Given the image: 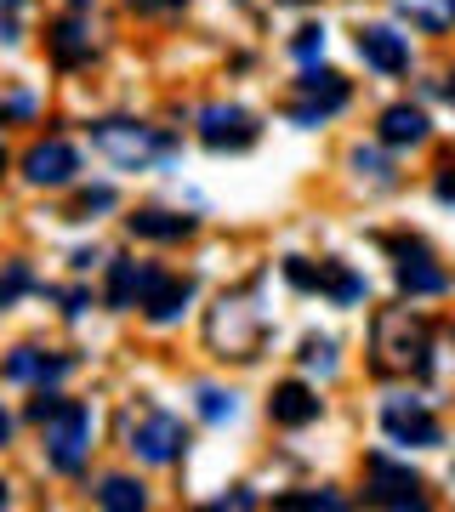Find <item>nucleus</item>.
Wrapping results in <instances>:
<instances>
[{
  "instance_id": "1",
  "label": "nucleus",
  "mask_w": 455,
  "mask_h": 512,
  "mask_svg": "<svg viewBox=\"0 0 455 512\" xmlns=\"http://www.w3.org/2000/svg\"><path fill=\"white\" fill-rule=\"evenodd\" d=\"M376 370H399V376H427L433 370V330L410 308L376 313Z\"/></svg>"
},
{
  "instance_id": "2",
  "label": "nucleus",
  "mask_w": 455,
  "mask_h": 512,
  "mask_svg": "<svg viewBox=\"0 0 455 512\" xmlns=\"http://www.w3.org/2000/svg\"><path fill=\"white\" fill-rule=\"evenodd\" d=\"M46 461L52 473H80L91 456V410L80 399H57V410L46 421Z\"/></svg>"
},
{
  "instance_id": "3",
  "label": "nucleus",
  "mask_w": 455,
  "mask_h": 512,
  "mask_svg": "<svg viewBox=\"0 0 455 512\" xmlns=\"http://www.w3.org/2000/svg\"><path fill=\"white\" fill-rule=\"evenodd\" d=\"M91 143L103 148L114 165H126V171H143L160 154H171V137L154 126H137V120H97L91 126Z\"/></svg>"
},
{
  "instance_id": "4",
  "label": "nucleus",
  "mask_w": 455,
  "mask_h": 512,
  "mask_svg": "<svg viewBox=\"0 0 455 512\" xmlns=\"http://www.w3.org/2000/svg\"><path fill=\"white\" fill-rule=\"evenodd\" d=\"M205 336H211V348L222 359H251L256 336H262V313L245 308V296H222L217 313H211V325H205Z\"/></svg>"
},
{
  "instance_id": "5",
  "label": "nucleus",
  "mask_w": 455,
  "mask_h": 512,
  "mask_svg": "<svg viewBox=\"0 0 455 512\" xmlns=\"http://www.w3.org/2000/svg\"><path fill=\"white\" fill-rule=\"evenodd\" d=\"M188 450V427H182L171 410H143L131 421V456L148 461V467H171V461Z\"/></svg>"
},
{
  "instance_id": "6",
  "label": "nucleus",
  "mask_w": 455,
  "mask_h": 512,
  "mask_svg": "<svg viewBox=\"0 0 455 512\" xmlns=\"http://www.w3.org/2000/svg\"><path fill=\"white\" fill-rule=\"evenodd\" d=\"M364 501H376V507H427L421 478L410 467H393L387 456H370V467H364Z\"/></svg>"
},
{
  "instance_id": "7",
  "label": "nucleus",
  "mask_w": 455,
  "mask_h": 512,
  "mask_svg": "<svg viewBox=\"0 0 455 512\" xmlns=\"http://www.w3.org/2000/svg\"><path fill=\"white\" fill-rule=\"evenodd\" d=\"M256 137H262V126H256V114L234 109V103H211V109L200 114V143L205 148H251Z\"/></svg>"
},
{
  "instance_id": "8",
  "label": "nucleus",
  "mask_w": 455,
  "mask_h": 512,
  "mask_svg": "<svg viewBox=\"0 0 455 512\" xmlns=\"http://www.w3.org/2000/svg\"><path fill=\"white\" fill-rule=\"evenodd\" d=\"M382 427H387V439H399V444H416V450H433L444 433H438V421L433 410L421 399H387L382 404Z\"/></svg>"
},
{
  "instance_id": "9",
  "label": "nucleus",
  "mask_w": 455,
  "mask_h": 512,
  "mask_svg": "<svg viewBox=\"0 0 455 512\" xmlns=\"http://www.w3.org/2000/svg\"><path fill=\"white\" fill-rule=\"evenodd\" d=\"M296 86H302V97H308V103H302V109H291V120L296 126H319V120H325V114H336L347 103V80L342 74H330V69H302V80H296Z\"/></svg>"
},
{
  "instance_id": "10",
  "label": "nucleus",
  "mask_w": 455,
  "mask_h": 512,
  "mask_svg": "<svg viewBox=\"0 0 455 512\" xmlns=\"http://www.w3.org/2000/svg\"><path fill=\"white\" fill-rule=\"evenodd\" d=\"M74 171H80V154L63 137H46V143H35L23 154V177L35 188H63V183H74Z\"/></svg>"
},
{
  "instance_id": "11",
  "label": "nucleus",
  "mask_w": 455,
  "mask_h": 512,
  "mask_svg": "<svg viewBox=\"0 0 455 512\" xmlns=\"http://www.w3.org/2000/svg\"><path fill=\"white\" fill-rule=\"evenodd\" d=\"M393 251H399V291L404 296H438V291H450V274H444V268H438L421 245L393 239Z\"/></svg>"
},
{
  "instance_id": "12",
  "label": "nucleus",
  "mask_w": 455,
  "mask_h": 512,
  "mask_svg": "<svg viewBox=\"0 0 455 512\" xmlns=\"http://www.w3.org/2000/svg\"><path fill=\"white\" fill-rule=\"evenodd\" d=\"M359 57L382 74H404L410 69V40L387 23H370V29H359Z\"/></svg>"
},
{
  "instance_id": "13",
  "label": "nucleus",
  "mask_w": 455,
  "mask_h": 512,
  "mask_svg": "<svg viewBox=\"0 0 455 512\" xmlns=\"http://www.w3.org/2000/svg\"><path fill=\"white\" fill-rule=\"evenodd\" d=\"M69 370H74V359H63V353H40V348H18L12 359H6V376H12V382H35V387L63 382Z\"/></svg>"
},
{
  "instance_id": "14",
  "label": "nucleus",
  "mask_w": 455,
  "mask_h": 512,
  "mask_svg": "<svg viewBox=\"0 0 455 512\" xmlns=\"http://www.w3.org/2000/svg\"><path fill=\"white\" fill-rule=\"evenodd\" d=\"M268 416L279 421V427H308V421H319V393L302 382H279L268 399Z\"/></svg>"
},
{
  "instance_id": "15",
  "label": "nucleus",
  "mask_w": 455,
  "mask_h": 512,
  "mask_svg": "<svg viewBox=\"0 0 455 512\" xmlns=\"http://www.w3.org/2000/svg\"><path fill=\"white\" fill-rule=\"evenodd\" d=\"M46 46H52V57L63 63V69H80V63H91V52H97L80 18H63V23L52 29V35H46Z\"/></svg>"
},
{
  "instance_id": "16",
  "label": "nucleus",
  "mask_w": 455,
  "mask_h": 512,
  "mask_svg": "<svg viewBox=\"0 0 455 512\" xmlns=\"http://www.w3.org/2000/svg\"><path fill=\"white\" fill-rule=\"evenodd\" d=\"M188 296H194V279H171V274H165L160 285H154V296L143 302V313L154 319V325H171V319L188 308Z\"/></svg>"
},
{
  "instance_id": "17",
  "label": "nucleus",
  "mask_w": 455,
  "mask_h": 512,
  "mask_svg": "<svg viewBox=\"0 0 455 512\" xmlns=\"http://www.w3.org/2000/svg\"><path fill=\"white\" fill-rule=\"evenodd\" d=\"M131 234L171 245V239H188V234H194V217H177V211H137V217H131Z\"/></svg>"
},
{
  "instance_id": "18",
  "label": "nucleus",
  "mask_w": 455,
  "mask_h": 512,
  "mask_svg": "<svg viewBox=\"0 0 455 512\" xmlns=\"http://www.w3.org/2000/svg\"><path fill=\"white\" fill-rule=\"evenodd\" d=\"M427 137V114L410 109V103H393V109L382 114V143L404 148V143H421Z\"/></svg>"
},
{
  "instance_id": "19",
  "label": "nucleus",
  "mask_w": 455,
  "mask_h": 512,
  "mask_svg": "<svg viewBox=\"0 0 455 512\" xmlns=\"http://www.w3.org/2000/svg\"><path fill=\"white\" fill-rule=\"evenodd\" d=\"M97 507H109V512H143L148 507V490L137 484V478H103L97 484Z\"/></svg>"
},
{
  "instance_id": "20",
  "label": "nucleus",
  "mask_w": 455,
  "mask_h": 512,
  "mask_svg": "<svg viewBox=\"0 0 455 512\" xmlns=\"http://www.w3.org/2000/svg\"><path fill=\"white\" fill-rule=\"evenodd\" d=\"M399 12L410 23H421V29H433L438 35V29H450L455 23V0H399Z\"/></svg>"
},
{
  "instance_id": "21",
  "label": "nucleus",
  "mask_w": 455,
  "mask_h": 512,
  "mask_svg": "<svg viewBox=\"0 0 455 512\" xmlns=\"http://www.w3.org/2000/svg\"><path fill=\"white\" fill-rule=\"evenodd\" d=\"M137 302V262H114V274H109V308H131Z\"/></svg>"
},
{
  "instance_id": "22",
  "label": "nucleus",
  "mask_w": 455,
  "mask_h": 512,
  "mask_svg": "<svg viewBox=\"0 0 455 512\" xmlns=\"http://www.w3.org/2000/svg\"><path fill=\"white\" fill-rule=\"evenodd\" d=\"M194 399H200V416H205V421H217V427H222V421H234V410H239L234 393H222V387H200Z\"/></svg>"
},
{
  "instance_id": "23",
  "label": "nucleus",
  "mask_w": 455,
  "mask_h": 512,
  "mask_svg": "<svg viewBox=\"0 0 455 512\" xmlns=\"http://www.w3.org/2000/svg\"><path fill=\"white\" fill-rule=\"evenodd\" d=\"M302 365L319 370V376H336V342H325V336L302 342Z\"/></svg>"
},
{
  "instance_id": "24",
  "label": "nucleus",
  "mask_w": 455,
  "mask_h": 512,
  "mask_svg": "<svg viewBox=\"0 0 455 512\" xmlns=\"http://www.w3.org/2000/svg\"><path fill=\"white\" fill-rule=\"evenodd\" d=\"M353 171H359V177H370V183H393V165H387L376 148H353Z\"/></svg>"
},
{
  "instance_id": "25",
  "label": "nucleus",
  "mask_w": 455,
  "mask_h": 512,
  "mask_svg": "<svg viewBox=\"0 0 455 512\" xmlns=\"http://www.w3.org/2000/svg\"><path fill=\"white\" fill-rule=\"evenodd\" d=\"M291 52L302 57V63H313V57L325 52V29H319V23H308V29H296V40H291Z\"/></svg>"
},
{
  "instance_id": "26",
  "label": "nucleus",
  "mask_w": 455,
  "mask_h": 512,
  "mask_svg": "<svg viewBox=\"0 0 455 512\" xmlns=\"http://www.w3.org/2000/svg\"><path fill=\"white\" fill-rule=\"evenodd\" d=\"M279 507H302V512H313V507H325V512H336L342 507V495H330V490H319V495H279Z\"/></svg>"
},
{
  "instance_id": "27",
  "label": "nucleus",
  "mask_w": 455,
  "mask_h": 512,
  "mask_svg": "<svg viewBox=\"0 0 455 512\" xmlns=\"http://www.w3.org/2000/svg\"><path fill=\"white\" fill-rule=\"evenodd\" d=\"M18 291H29V268H23V262H12V268H6V279H0V308H12V296Z\"/></svg>"
},
{
  "instance_id": "28",
  "label": "nucleus",
  "mask_w": 455,
  "mask_h": 512,
  "mask_svg": "<svg viewBox=\"0 0 455 512\" xmlns=\"http://www.w3.org/2000/svg\"><path fill=\"white\" fill-rule=\"evenodd\" d=\"M80 211H114V188H86V194H80Z\"/></svg>"
},
{
  "instance_id": "29",
  "label": "nucleus",
  "mask_w": 455,
  "mask_h": 512,
  "mask_svg": "<svg viewBox=\"0 0 455 512\" xmlns=\"http://www.w3.org/2000/svg\"><path fill=\"white\" fill-rule=\"evenodd\" d=\"M433 194H438V200H444V205H455V160L444 165V171H438V183H433Z\"/></svg>"
},
{
  "instance_id": "30",
  "label": "nucleus",
  "mask_w": 455,
  "mask_h": 512,
  "mask_svg": "<svg viewBox=\"0 0 455 512\" xmlns=\"http://www.w3.org/2000/svg\"><path fill=\"white\" fill-rule=\"evenodd\" d=\"M137 12H171V6H182V0H131Z\"/></svg>"
},
{
  "instance_id": "31",
  "label": "nucleus",
  "mask_w": 455,
  "mask_h": 512,
  "mask_svg": "<svg viewBox=\"0 0 455 512\" xmlns=\"http://www.w3.org/2000/svg\"><path fill=\"white\" fill-rule=\"evenodd\" d=\"M0 40H6V46L18 40V23H12V18H0Z\"/></svg>"
},
{
  "instance_id": "32",
  "label": "nucleus",
  "mask_w": 455,
  "mask_h": 512,
  "mask_svg": "<svg viewBox=\"0 0 455 512\" xmlns=\"http://www.w3.org/2000/svg\"><path fill=\"white\" fill-rule=\"evenodd\" d=\"M12 439V416H6V410H0V444Z\"/></svg>"
},
{
  "instance_id": "33",
  "label": "nucleus",
  "mask_w": 455,
  "mask_h": 512,
  "mask_svg": "<svg viewBox=\"0 0 455 512\" xmlns=\"http://www.w3.org/2000/svg\"><path fill=\"white\" fill-rule=\"evenodd\" d=\"M444 97H450V103H455V74H450V80H444Z\"/></svg>"
},
{
  "instance_id": "34",
  "label": "nucleus",
  "mask_w": 455,
  "mask_h": 512,
  "mask_svg": "<svg viewBox=\"0 0 455 512\" xmlns=\"http://www.w3.org/2000/svg\"><path fill=\"white\" fill-rule=\"evenodd\" d=\"M0 6H6V12H18V6H23V0H0Z\"/></svg>"
},
{
  "instance_id": "35",
  "label": "nucleus",
  "mask_w": 455,
  "mask_h": 512,
  "mask_svg": "<svg viewBox=\"0 0 455 512\" xmlns=\"http://www.w3.org/2000/svg\"><path fill=\"white\" fill-rule=\"evenodd\" d=\"M0 507H6V484H0Z\"/></svg>"
},
{
  "instance_id": "36",
  "label": "nucleus",
  "mask_w": 455,
  "mask_h": 512,
  "mask_svg": "<svg viewBox=\"0 0 455 512\" xmlns=\"http://www.w3.org/2000/svg\"><path fill=\"white\" fill-rule=\"evenodd\" d=\"M285 6H308V0H285Z\"/></svg>"
},
{
  "instance_id": "37",
  "label": "nucleus",
  "mask_w": 455,
  "mask_h": 512,
  "mask_svg": "<svg viewBox=\"0 0 455 512\" xmlns=\"http://www.w3.org/2000/svg\"><path fill=\"white\" fill-rule=\"evenodd\" d=\"M0 171H6V154H0Z\"/></svg>"
},
{
  "instance_id": "38",
  "label": "nucleus",
  "mask_w": 455,
  "mask_h": 512,
  "mask_svg": "<svg viewBox=\"0 0 455 512\" xmlns=\"http://www.w3.org/2000/svg\"><path fill=\"white\" fill-rule=\"evenodd\" d=\"M74 6H86V0H74Z\"/></svg>"
}]
</instances>
